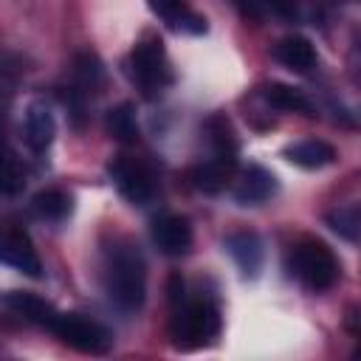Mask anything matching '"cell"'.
<instances>
[{
  "label": "cell",
  "instance_id": "cell-1",
  "mask_svg": "<svg viewBox=\"0 0 361 361\" xmlns=\"http://www.w3.org/2000/svg\"><path fill=\"white\" fill-rule=\"evenodd\" d=\"M104 290L110 302L124 310L135 313L147 296V265L135 243L118 240L104 254Z\"/></svg>",
  "mask_w": 361,
  "mask_h": 361
},
{
  "label": "cell",
  "instance_id": "cell-2",
  "mask_svg": "<svg viewBox=\"0 0 361 361\" xmlns=\"http://www.w3.org/2000/svg\"><path fill=\"white\" fill-rule=\"evenodd\" d=\"M288 262H290V274L313 293L333 288L338 279V259L322 240H313V237L299 240L290 248Z\"/></svg>",
  "mask_w": 361,
  "mask_h": 361
},
{
  "label": "cell",
  "instance_id": "cell-3",
  "mask_svg": "<svg viewBox=\"0 0 361 361\" xmlns=\"http://www.w3.org/2000/svg\"><path fill=\"white\" fill-rule=\"evenodd\" d=\"M220 333V310L209 299H192L175 305L172 319V341L180 350H195L209 344Z\"/></svg>",
  "mask_w": 361,
  "mask_h": 361
},
{
  "label": "cell",
  "instance_id": "cell-4",
  "mask_svg": "<svg viewBox=\"0 0 361 361\" xmlns=\"http://www.w3.org/2000/svg\"><path fill=\"white\" fill-rule=\"evenodd\" d=\"M51 333L62 338L68 347L87 355H104L113 347V333L96 319H87L82 313H59L51 324Z\"/></svg>",
  "mask_w": 361,
  "mask_h": 361
},
{
  "label": "cell",
  "instance_id": "cell-5",
  "mask_svg": "<svg viewBox=\"0 0 361 361\" xmlns=\"http://www.w3.org/2000/svg\"><path fill=\"white\" fill-rule=\"evenodd\" d=\"M130 68H133V79L141 85V90L147 96H155L164 85H169L172 73H169V59L164 51V42L158 37H147L141 39L133 54H130Z\"/></svg>",
  "mask_w": 361,
  "mask_h": 361
},
{
  "label": "cell",
  "instance_id": "cell-6",
  "mask_svg": "<svg viewBox=\"0 0 361 361\" xmlns=\"http://www.w3.org/2000/svg\"><path fill=\"white\" fill-rule=\"evenodd\" d=\"M116 189L121 197H127L130 203L135 206H144L155 197V178L149 172L147 164L135 161V158H127V155H116L107 166Z\"/></svg>",
  "mask_w": 361,
  "mask_h": 361
},
{
  "label": "cell",
  "instance_id": "cell-7",
  "mask_svg": "<svg viewBox=\"0 0 361 361\" xmlns=\"http://www.w3.org/2000/svg\"><path fill=\"white\" fill-rule=\"evenodd\" d=\"M192 226L186 217L180 214H164L152 223V243L158 245V251H164L166 257H183L192 251Z\"/></svg>",
  "mask_w": 361,
  "mask_h": 361
},
{
  "label": "cell",
  "instance_id": "cell-8",
  "mask_svg": "<svg viewBox=\"0 0 361 361\" xmlns=\"http://www.w3.org/2000/svg\"><path fill=\"white\" fill-rule=\"evenodd\" d=\"M234 180H237L234 183V200L240 206H259L276 195V178L265 166L251 164Z\"/></svg>",
  "mask_w": 361,
  "mask_h": 361
},
{
  "label": "cell",
  "instance_id": "cell-9",
  "mask_svg": "<svg viewBox=\"0 0 361 361\" xmlns=\"http://www.w3.org/2000/svg\"><path fill=\"white\" fill-rule=\"evenodd\" d=\"M0 307H6L8 313L31 322V324H39V327H48L54 324V319L59 316V310L54 305H48L45 299H39L37 293H28V290H6L0 293Z\"/></svg>",
  "mask_w": 361,
  "mask_h": 361
},
{
  "label": "cell",
  "instance_id": "cell-10",
  "mask_svg": "<svg viewBox=\"0 0 361 361\" xmlns=\"http://www.w3.org/2000/svg\"><path fill=\"white\" fill-rule=\"evenodd\" d=\"M0 262L11 265V268H17L28 276H42V262H39V257H37L25 231L11 228V231L0 234Z\"/></svg>",
  "mask_w": 361,
  "mask_h": 361
},
{
  "label": "cell",
  "instance_id": "cell-11",
  "mask_svg": "<svg viewBox=\"0 0 361 361\" xmlns=\"http://www.w3.org/2000/svg\"><path fill=\"white\" fill-rule=\"evenodd\" d=\"M234 172H237V155L214 152L209 161H203L192 169V183H195V189H200L206 195H217L234 180Z\"/></svg>",
  "mask_w": 361,
  "mask_h": 361
},
{
  "label": "cell",
  "instance_id": "cell-12",
  "mask_svg": "<svg viewBox=\"0 0 361 361\" xmlns=\"http://www.w3.org/2000/svg\"><path fill=\"white\" fill-rule=\"evenodd\" d=\"M226 251L231 254V259L237 262V268L245 274V276H257L262 271V262H265V245L259 240V234L254 231H237L226 240Z\"/></svg>",
  "mask_w": 361,
  "mask_h": 361
},
{
  "label": "cell",
  "instance_id": "cell-13",
  "mask_svg": "<svg viewBox=\"0 0 361 361\" xmlns=\"http://www.w3.org/2000/svg\"><path fill=\"white\" fill-rule=\"evenodd\" d=\"M147 6L158 20H164L175 31H186V34H203L206 31V20L195 11H189L183 6V0H147Z\"/></svg>",
  "mask_w": 361,
  "mask_h": 361
},
{
  "label": "cell",
  "instance_id": "cell-14",
  "mask_svg": "<svg viewBox=\"0 0 361 361\" xmlns=\"http://www.w3.org/2000/svg\"><path fill=\"white\" fill-rule=\"evenodd\" d=\"M54 135H56L54 113L42 102L28 104V110H25V144L34 152H45L54 144Z\"/></svg>",
  "mask_w": 361,
  "mask_h": 361
},
{
  "label": "cell",
  "instance_id": "cell-15",
  "mask_svg": "<svg viewBox=\"0 0 361 361\" xmlns=\"http://www.w3.org/2000/svg\"><path fill=\"white\" fill-rule=\"evenodd\" d=\"M274 56L279 65H285L296 73H307L310 68H316V48L307 37H299V34L279 39L274 45Z\"/></svg>",
  "mask_w": 361,
  "mask_h": 361
},
{
  "label": "cell",
  "instance_id": "cell-16",
  "mask_svg": "<svg viewBox=\"0 0 361 361\" xmlns=\"http://www.w3.org/2000/svg\"><path fill=\"white\" fill-rule=\"evenodd\" d=\"M293 166H302V169H322L327 164L336 161V149L327 144V141H316V138H307V141H296L290 147H285L282 152Z\"/></svg>",
  "mask_w": 361,
  "mask_h": 361
},
{
  "label": "cell",
  "instance_id": "cell-17",
  "mask_svg": "<svg viewBox=\"0 0 361 361\" xmlns=\"http://www.w3.org/2000/svg\"><path fill=\"white\" fill-rule=\"evenodd\" d=\"M262 99H265L271 107L285 110V113H305V116H310V113H313L310 99H307L299 87L285 85V82H271V85L262 90Z\"/></svg>",
  "mask_w": 361,
  "mask_h": 361
},
{
  "label": "cell",
  "instance_id": "cell-18",
  "mask_svg": "<svg viewBox=\"0 0 361 361\" xmlns=\"http://www.w3.org/2000/svg\"><path fill=\"white\" fill-rule=\"evenodd\" d=\"M104 127L121 144H135L138 141V121H135V110H133L130 102H121V104L110 107L107 118H104Z\"/></svg>",
  "mask_w": 361,
  "mask_h": 361
},
{
  "label": "cell",
  "instance_id": "cell-19",
  "mask_svg": "<svg viewBox=\"0 0 361 361\" xmlns=\"http://www.w3.org/2000/svg\"><path fill=\"white\" fill-rule=\"evenodd\" d=\"M25 189V172H23V164L20 158L14 155V149L0 141V195H20Z\"/></svg>",
  "mask_w": 361,
  "mask_h": 361
},
{
  "label": "cell",
  "instance_id": "cell-20",
  "mask_svg": "<svg viewBox=\"0 0 361 361\" xmlns=\"http://www.w3.org/2000/svg\"><path fill=\"white\" fill-rule=\"evenodd\" d=\"M31 209L39 220L59 223L71 214V195H65L62 189H45L31 200Z\"/></svg>",
  "mask_w": 361,
  "mask_h": 361
},
{
  "label": "cell",
  "instance_id": "cell-21",
  "mask_svg": "<svg viewBox=\"0 0 361 361\" xmlns=\"http://www.w3.org/2000/svg\"><path fill=\"white\" fill-rule=\"evenodd\" d=\"M73 79H76V93H87V90H96L104 79V68L99 62L96 54L85 51L73 59Z\"/></svg>",
  "mask_w": 361,
  "mask_h": 361
},
{
  "label": "cell",
  "instance_id": "cell-22",
  "mask_svg": "<svg viewBox=\"0 0 361 361\" xmlns=\"http://www.w3.org/2000/svg\"><path fill=\"white\" fill-rule=\"evenodd\" d=\"M206 135H209V144L214 147V152L237 155V135H234V127L226 116H212L206 121Z\"/></svg>",
  "mask_w": 361,
  "mask_h": 361
},
{
  "label": "cell",
  "instance_id": "cell-23",
  "mask_svg": "<svg viewBox=\"0 0 361 361\" xmlns=\"http://www.w3.org/2000/svg\"><path fill=\"white\" fill-rule=\"evenodd\" d=\"M327 223H330V228L338 237L355 243L358 240V231H361V212H358L355 203L353 206H341V209H336V212L327 214Z\"/></svg>",
  "mask_w": 361,
  "mask_h": 361
},
{
  "label": "cell",
  "instance_id": "cell-24",
  "mask_svg": "<svg viewBox=\"0 0 361 361\" xmlns=\"http://www.w3.org/2000/svg\"><path fill=\"white\" fill-rule=\"evenodd\" d=\"M259 3L279 17H288V20L296 17V0H259Z\"/></svg>",
  "mask_w": 361,
  "mask_h": 361
}]
</instances>
